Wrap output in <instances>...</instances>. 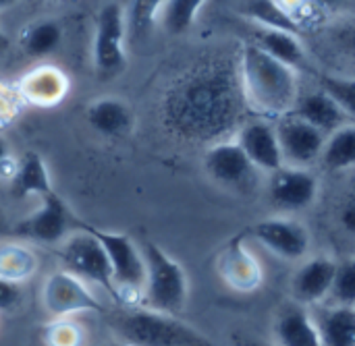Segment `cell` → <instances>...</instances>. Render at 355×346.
Listing matches in <instances>:
<instances>
[{"instance_id":"obj_1","label":"cell","mask_w":355,"mask_h":346,"mask_svg":"<svg viewBox=\"0 0 355 346\" xmlns=\"http://www.w3.org/2000/svg\"><path fill=\"white\" fill-rule=\"evenodd\" d=\"M237 62L204 60L187 71L164 98V120L175 135L196 141H223L245 120Z\"/></svg>"},{"instance_id":"obj_2","label":"cell","mask_w":355,"mask_h":346,"mask_svg":"<svg viewBox=\"0 0 355 346\" xmlns=\"http://www.w3.org/2000/svg\"><path fill=\"white\" fill-rule=\"evenodd\" d=\"M237 77L245 106L262 118L277 120L291 112L300 95V73L245 42L237 54Z\"/></svg>"},{"instance_id":"obj_3","label":"cell","mask_w":355,"mask_h":346,"mask_svg":"<svg viewBox=\"0 0 355 346\" xmlns=\"http://www.w3.org/2000/svg\"><path fill=\"white\" fill-rule=\"evenodd\" d=\"M104 318L112 338L131 346H220L179 316L158 313L146 307L106 309Z\"/></svg>"},{"instance_id":"obj_4","label":"cell","mask_w":355,"mask_h":346,"mask_svg":"<svg viewBox=\"0 0 355 346\" xmlns=\"http://www.w3.org/2000/svg\"><path fill=\"white\" fill-rule=\"evenodd\" d=\"M141 255L146 276L139 307L181 318L189 303V276L185 268L152 241L141 245Z\"/></svg>"},{"instance_id":"obj_5","label":"cell","mask_w":355,"mask_h":346,"mask_svg":"<svg viewBox=\"0 0 355 346\" xmlns=\"http://www.w3.org/2000/svg\"><path fill=\"white\" fill-rule=\"evenodd\" d=\"M85 228L98 239V243L102 245V249L108 257L112 282L116 289V305L119 307H139L144 276H146L141 247L125 233L104 230V228H96L92 224H85Z\"/></svg>"},{"instance_id":"obj_6","label":"cell","mask_w":355,"mask_h":346,"mask_svg":"<svg viewBox=\"0 0 355 346\" xmlns=\"http://www.w3.org/2000/svg\"><path fill=\"white\" fill-rule=\"evenodd\" d=\"M54 251L62 264V270L71 272L89 286H100L102 291H106L112 303H116V289L112 282L108 257L98 239L85 228V222H81L75 233L58 243Z\"/></svg>"},{"instance_id":"obj_7","label":"cell","mask_w":355,"mask_h":346,"mask_svg":"<svg viewBox=\"0 0 355 346\" xmlns=\"http://www.w3.org/2000/svg\"><path fill=\"white\" fill-rule=\"evenodd\" d=\"M42 309L52 320H69L77 316H104L106 305L96 297L89 284L67 270L50 272L40 289Z\"/></svg>"},{"instance_id":"obj_8","label":"cell","mask_w":355,"mask_h":346,"mask_svg":"<svg viewBox=\"0 0 355 346\" xmlns=\"http://www.w3.org/2000/svg\"><path fill=\"white\" fill-rule=\"evenodd\" d=\"M250 237L256 239L260 247L285 262H304L312 249L310 228L295 216L287 214H277L258 220L252 226Z\"/></svg>"},{"instance_id":"obj_9","label":"cell","mask_w":355,"mask_h":346,"mask_svg":"<svg viewBox=\"0 0 355 346\" xmlns=\"http://www.w3.org/2000/svg\"><path fill=\"white\" fill-rule=\"evenodd\" d=\"M94 64L102 77L121 73L127 64L125 15L119 2L104 4L96 15L94 29Z\"/></svg>"},{"instance_id":"obj_10","label":"cell","mask_w":355,"mask_h":346,"mask_svg":"<svg viewBox=\"0 0 355 346\" xmlns=\"http://www.w3.org/2000/svg\"><path fill=\"white\" fill-rule=\"evenodd\" d=\"M266 191L279 214L293 216L316 203L320 195V179L312 168L281 166L268 174Z\"/></svg>"},{"instance_id":"obj_11","label":"cell","mask_w":355,"mask_h":346,"mask_svg":"<svg viewBox=\"0 0 355 346\" xmlns=\"http://www.w3.org/2000/svg\"><path fill=\"white\" fill-rule=\"evenodd\" d=\"M79 226L81 220L71 212L64 199L56 191H52L44 195L40 199V208L17 226V235L42 245L56 247Z\"/></svg>"},{"instance_id":"obj_12","label":"cell","mask_w":355,"mask_h":346,"mask_svg":"<svg viewBox=\"0 0 355 346\" xmlns=\"http://www.w3.org/2000/svg\"><path fill=\"white\" fill-rule=\"evenodd\" d=\"M202 166L212 183L233 191H250L260 176L235 139L210 143L202 158Z\"/></svg>"},{"instance_id":"obj_13","label":"cell","mask_w":355,"mask_h":346,"mask_svg":"<svg viewBox=\"0 0 355 346\" xmlns=\"http://www.w3.org/2000/svg\"><path fill=\"white\" fill-rule=\"evenodd\" d=\"M216 272L229 289L241 295H250L262 289L266 278L264 266L248 245L245 237H235L218 251Z\"/></svg>"},{"instance_id":"obj_14","label":"cell","mask_w":355,"mask_h":346,"mask_svg":"<svg viewBox=\"0 0 355 346\" xmlns=\"http://www.w3.org/2000/svg\"><path fill=\"white\" fill-rule=\"evenodd\" d=\"M233 135L235 143L241 147V152L260 174H270L285 166L275 131V120L262 116L245 118Z\"/></svg>"},{"instance_id":"obj_15","label":"cell","mask_w":355,"mask_h":346,"mask_svg":"<svg viewBox=\"0 0 355 346\" xmlns=\"http://www.w3.org/2000/svg\"><path fill=\"white\" fill-rule=\"evenodd\" d=\"M275 131L285 166L310 168L318 162L327 135L320 133L316 127L293 114H285L275 120Z\"/></svg>"},{"instance_id":"obj_16","label":"cell","mask_w":355,"mask_h":346,"mask_svg":"<svg viewBox=\"0 0 355 346\" xmlns=\"http://www.w3.org/2000/svg\"><path fill=\"white\" fill-rule=\"evenodd\" d=\"M335 270H337V260L329 255L306 257L291 278L293 303L304 305L308 309L327 303L335 278Z\"/></svg>"},{"instance_id":"obj_17","label":"cell","mask_w":355,"mask_h":346,"mask_svg":"<svg viewBox=\"0 0 355 346\" xmlns=\"http://www.w3.org/2000/svg\"><path fill=\"white\" fill-rule=\"evenodd\" d=\"M71 89V81L62 69L56 64H40L31 69L17 85V91L23 102L50 108L60 104Z\"/></svg>"},{"instance_id":"obj_18","label":"cell","mask_w":355,"mask_h":346,"mask_svg":"<svg viewBox=\"0 0 355 346\" xmlns=\"http://www.w3.org/2000/svg\"><path fill=\"white\" fill-rule=\"evenodd\" d=\"M252 44H256L260 50H264L275 60L287 64L295 73H312V60L308 54L306 44L302 42V35L283 31V29H268V27H256L252 25Z\"/></svg>"},{"instance_id":"obj_19","label":"cell","mask_w":355,"mask_h":346,"mask_svg":"<svg viewBox=\"0 0 355 346\" xmlns=\"http://www.w3.org/2000/svg\"><path fill=\"white\" fill-rule=\"evenodd\" d=\"M293 116L306 120L308 125L316 127L320 133L329 135L349 122H354V116H349L339 104H335L322 89H312V91H306L297 95L291 112Z\"/></svg>"},{"instance_id":"obj_20","label":"cell","mask_w":355,"mask_h":346,"mask_svg":"<svg viewBox=\"0 0 355 346\" xmlns=\"http://www.w3.org/2000/svg\"><path fill=\"white\" fill-rule=\"evenodd\" d=\"M270 343L275 346H320L312 311L297 303L285 305L275 316Z\"/></svg>"},{"instance_id":"obj_21","label":"cell","mask_w":355,"mask_h":346,"mask_svg":"<svg viewBox=\"0 0 355 346\" xmlns=\"http://www.w3.org/2000/svg\"><path fill=\"white\" fill-rule=\"evenodd\" d=\"M312 316L320 346H355V307L324 305Z\"/></svg>"},{"instance_id":"obj_22","label":"cell","mask_w":355,"mask_h":346,"mask_svg":"<svg viewBox=\"0 0 355 346\" xmlns=\"http://www.w3.org/2000/svg\"><path fill=\"white\" fill-rule=\"evenodd\" d=\"M87 122L104 137H123L131 131L133 114L129 106L119 98H98L87 106Z\"/></svg>"},{"instance_id":"obj_23","label":"cell","mask_w":355,"mask_h":346,"mask_svg":"<svg viewBox=\"0 0 355 346\" xmlns=\"http://www.w3.org/2000/svg\"><path fill=\"white\" fill-rule=\"evenodd\" d=\"M12 195L23 199V197H37L42 199L44 195L52 193V179L48 172V166L44 158L35 152H27L23 160L17 162V172L8 181Z\"/></svg>"},{"instance_id":"obj_24","label":"cell","mask_w":355,"mask_h":346,"mask_svg":"<svg viewBox=\"0 0 355 346\" xmlns=\"http://www.w3.org/2000/svg\"><path fill=\"white\" fill-rule=\"evenodd\" d=\"M40 257L27 243H2L0 245V278L12 284H23L37 274Z\"/></svg>"},{"instance_id":"obj_25","label":"cell","mask_w":355,"mask_h":346,"mask_svg":"<svg viewBox=\"0 0 355 346\" xmlns=\"http://www.w3.org/2000/svg\"><path fill=\"white\" fill-rule=\"evenodd\" d=\"M318 162L331 172H347L355 164V125L349 122L324 137Z\"/></svg>"},{"instance_id":"obj_26","label":"cell","mask_w":355,"mask_h":346,"mask_svg":"<svg viewBox=\"0 0 355 346\" xmlns=\"http://www.w3.org/2000/svg\"><path fill=\"white\" fill-rule=\"evenodd\" d=\"M164 0H131L125 15V33L129 42H144L152 35L154 27H158V17Z\"/></svg>"},{"instance_id":"obj_27","label":"cell","mask_w":355,"mask_h":346,"mask_svg":"<svg viewBox=\"0 0 355 346\" xmlns=\"http://www.w3.org/2000/svg\"><path fill=\"white\" fill-rule=\"evenodd\" d=\"M237 10L256 27L283 29L302 35L291 17L277 4V0H237Z\"/></svg>"},{"instance_id":"obj_28","label":"cell","mask_w":355,"mask_h":346,"mask_svg":"<svg viewBox=\"0 0 355 346\" xmlns=\"http://www.w3.org/2000/svg\"><path fill=\"white\" fill-rule=\"evenodd\" d=\"M208 0H164L158 17V25L168 35H183L189 31Z\"/></svg>"},{"instance_id":"obj_29","label":"cell","mask_w":355,"mask_h":346,"mask_svg":"<svg viewBox=\"0 0 355 346\" xmlns=\"http://www.w3.org/2000/svg\"><path fill=\"white\" fill-rule=\"evenodd\" d=\"M62 39V29L56 21H37L21 31V46L27 56L44 58L52 54Z\"/></svg>"},{"instance_id":"obj_30","label":"cell","mask_w":355,"mask_h":346,"mask_svg":"<svg viewBox=\"0 0 355 346\" xmlns=\"http://www.w3.org/2000/svg\"><path fill=\"white\" fill-rule=\"evenodd\" d=\"M318 89H322L335 104H339L349 116L355 114V83L354 77L343 75H318Z\"/></svg>"},{"instance_id":"obj_31","label":"cell","mask_w":355,"mask_h":346,"mask_svg":"<svg viewBox=\"0 0 355 346\" xmlns=\"http://www.w3.org/2000/svg\"><path fill=\"white\" fill-rule=\"evenodd\" d=\"M329 303L327 305H345L354 307L355 305V264L354 260L337 262L335 278L331 284L329 293Z\"/></svg>"},{"instance_id":"obj_32","label":"cell","mask_w":355,"mask_h":346,"mask_svg":"<svg viewBox=\"0 0 355 346\" xmlns=\"http://www.w3.org/2000/svg\"><path fill=\"white\" fill-rule=\"evenodd\" d=\"M46 346H85V330L73 320H52L44 328Z\"/></svg>"},{"instance_id":"obj_33","label":"cell","mask_w":355,"mask_h":346,"mask_svg":"<svg viewBox=\"0 0 355 346\" xmlns=\"http://www.w3.org/2000/svg\"><path fill=\"white\" fill-rule=\"evenodd\" d=\"M19 102H23V100L17 89L0 85V127L15 118V114L19 110Z\"/></svg>"},{"instance_id":"obj_34","label":"cell","mask_w":355,"mask_h":346,"mask_svg":"<svg viewBox=\"0 0 355 346\" xmlns=\"http://www.w3.org/2000/svg\"><path fill=\"white\" fill-rule=\"evenodd\" d=\"M21 299H23L21 286L0 278V313H8L17 309L21 305Z\"/></svg>"},{"instance_id":"obj_35","label":"cell","mask_w":355,"mask_h":346,"mask_svg":"<svg viewBox=\"0 0 355 346\" xmlns=\"http://www.w3.org/2000/svg\"><path fill=\"white\" fill-rule=\"evenodd\" d=\"M314 8H318L322 15L333 12V15H352L354 10V0H310Z\"/></svg>"},{"instance_id":"obj_36","label":"cell","mask_w":355,"mask_h":346,"mask_svg":"<svg viewBox=\"0 0 355 346\" xmlns=\"http://www.w3.org/2000/svg\"><path fill=\"white\" fill-rule=\"evenodd\" d=\"M341 222H343V226H345V230H347V233H354L355 230V208L352 201L345 206V210H343V214H341Z\"/></svg>"},{"instance_id":"obj_37","label":"cell","mask_w":355,"mask_h":346,"mask_svg":"<svg viewBox=\"0 0 355 346\" xmlns=\"http://www.w3.org/2000/svg\"><path fill=\"white\" fill-rule=\"evenodd\" d=\"M10 154H8V145H6V141H4V137L0 135V164L8 158Z\"/></svg>"},{"instance_id":"obj_38","label":"cell","mask_w":355,"mask_h":346,"mask_svg":"<svg viewBox=\"0 0 355 346\" xmlns=\"http://www.w3.org/2000/svg\"><path fill=\"white\" fill-rule=\"evenodd\" d=\"M6 48H8V37H6V33L0 29V54H2Z\"/></svg>"},{"instance_id":"obj_39","label":"cell","mask_w":355,"mask_h":346,"mask_svg":"<svg viewBox=\"0 0 355 346\" xmlns=\"http://www.w3.org/2000/svg\"><path fill=\"white\" fill-rule=\"evenodd\" d=\"M12 4H17V0H0V10H4V8H10Z\"/></svg>"},{"instance_id":"obj_40","label":"cell","mask_w":355,"mask_h":346,"mask_svg":"<svg viewBox=\"0 0 355 346\" xmlns=\"http://www.w3.org/2000/svg\"><path fill=\"white\" fill-rule=\"evenodd\" d=\"M102 346H131V345H127V343H121V340H114V338H112L110 343H104Z\"/></svg>"},{"instance_id":"obj_41","label":"cell","mask_w":355,"mask_h":346,"mask_svg":"<svg viewBox=\"0 0 355 346\" xmlns=\"http://www.w3.org/2000/svg\"><path fill=\"white\" fill-rule=\"evenodd\" d=\"M243 346H275L272 343H262V340H256V343H248V345Z\"/></svg>"}]
</instances>
